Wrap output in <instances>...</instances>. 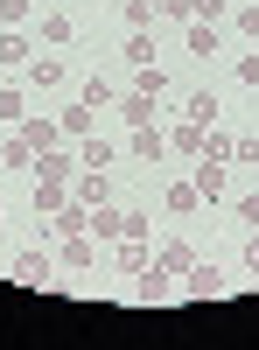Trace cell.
I'll return each mask as SVG.
<instances>
[{"label": "cell", "instance_id": "4", "mask_svg": "<svg viewBox=\"0 0 259 350\" xmlns=\"http://www.w3.org/2000/svg\"><path fill=\"white\" fill-rule=\"evenodd\" d=\"M224 287H232V280H224L217 267H204V259H196V267L182 273V295H196V301H210V295H224Z\"/></svg>", "mask_w": 259, "mask_h": 350}, {"label": "cell", "instance_id": "24", "mask_svg": "<svg viewBox=\"0 0 259 350\" xmlns=\"http://www.w3.org/2000/svg\"><path fill=\"white\" fill-rule=\"evenodd\" d=\"M28 14H36V0H0V28H28Z\"/></svg>", "mask_w": 259, "mask_h": 350}, {"label": "cell", "instance_id": "36", "mask_svg": "<svg viewBox=\"0 0 259 350\" xmlns=\"http://www.w3.org/2000/svg\"><path fill=\"white\" fill-rule=\"evenodd\" d=\"M245 273H259V231H245Z\"/></svg>", "mask_w": 259, "mask_h": 350}, {"label": "cell", "instance_id": "7", "mask_svg": "<svg viewBox=\"0 0 259 350\" xmlns=\"http://www.w3.org/2000/svg\"><path fill=\"white\" fill-rule=\"evenodd\" d=\"M84 224H92V211H84V203H64V211H56V217H49V239H56V245H64V239H77V231H84Z\"/></svg>", "mask_w": 259, "mask_h": 350}, {"label": "cell", "instance_id": "29", "mask_svg": "<svg viewBox=\"0 0 259 350\" xmlns=\"http://www.w3.org/2000/svg\"><path fill=\"white\" fill-rule=\"evenodd\" d=\"M77 98L92 105V112H98V105H120V98H112V84H105V77H92V84H84V92H77Z\"/></svg>", "mask_w": 259, "mask_h": 350}, {"label": "cell", "instance_id": "10", "mask_svg": "<svg viewBox=\"0 0 259 350\" xmlns=\"http://www.w3.org/2000/svg\"><path fill=\"white\" fill-rule=\"evenodd\" d=\"M168 280H176V273H168L161 259H154L148 273H133V295H140V301H161V295H168Z\"/></svg>", "mask_w": 259, "mask_h": 350}, {"label": "cell", "instance_id": "18", "mask_svg": "<svg viewBox=\"0 0 259 350\" xmlns=\"http://www.w3.org/2000/svg\"><path fill=\"white\" fill-rule=\"evenodd\" d=\"M36 36H42L49 49H64V42H70V14H42V21H36Z\"/></svg>", "mask_w": 259, "mask_h": 350}, {"label": "cell", "instance_id": "17", "mask_svg": "<svg viewBox=\"0 0 259 350\" xmlns=\"http://www.w3.org/2000/svg\"><path fill=\"white\" fill-rule=\"evenodd\" d=\"M168 148H176V154H189V161H196V154H204V126H189V120H182L176 133H168Z\"/></svg>", "mask_w": 259, "mask_h": 350}, {"label": "cell", "instance_id": "16", "mask_svg": "<svg viewBox=\"0 0 259 350\" xmlns=\"http://www.w3.org/2000/svg\"><path fill=\"white\" fill-rule=\"evenodd\" d=\"M28 84H64V56H28Z\"/></svg>", "mask_w": 259, "mask_h": 350}, {"label": "cell", "instance_id": "11", "mask_svg": "<svg viewBox=\"0 0 259 350\" xmlns=\"http://www.w3.org/2000/svg\"><path fill=\"white\" fill-rule=\"evenodd\" d=\"M28 56H36V49H28L21 28H0V64H21V70H28Z\"/></svg>", "mask_w": 259, "mask_h": 350}, {"label": "cell", "instance_id": "21", "mask_svg": "<svg viewBox=\"0 0 259 350\" xmlns=\"http://www.w3.org/2000/svg\"><path fill=\"white\" fill-rule=\"evenodd\" d=\"M217 49V21H189V56H210Z\"/></svg>", "mask_w": 259, "mask_h": 350}, {"label": "cell", "instance_id": "27", "mask_svg": "<svg viewBox=\"0 0 259 350\" xmlns=\"http://www.w3.org/2000/svg\"><path fill=\"white\" fill-rule=\"evenodd\" d=\"M232 14V0H189V21H224Z\"/></svg>", "mask_w": 259, "mask_h": 350}, {"label": "cell", "instance_id": "37", "mask_svg": "<svg viewBox=\"0 0 259 350\" xmlns=\"http://www.w3.org/2000/svg\"><path fill=\"white\" fill-rule=\"evenodd\" d=\"M238 77H245V84H259V56H238Z\"/></svg>", "mask_w": 259, "mask_h": 350}, {"label": "cell", "instance_id": "28", "mask_svg": "<svg viewBox=\"0 0 259 350\" xmlns=\"http://www.w3.org/2000/svg\"><path fill=\"white\" fill-rule=\"evenodd\" d=\"M64 267H92V239H84V231L64 239Z\"/></svg>", "mask_w": 259, "mask_h": 350}, {"label": "cell", "instance_id": "14", "mask_svg": "<svg viewBox=\"0 0 259 350\" xmlns=\"http://www.w3.org/2000/svg\"><path fill=\"white\" fill-rule=\"evenodd\" d=\"M182 112H189V126H204V133L217 126V98H210V92H189V105H182Z\"/></svg>", "mask_w": 259, "mask_h": 350}, {"label": "cell", "instance_id": "35", "mask_svg": "<svg viewBox=\"0 0 259 350\" xmlns=\"http://www.w3.org/2000/svg\"><path fill=\"white\" fill-rule=\"evenodd\" d=\"M154 14H168V21H189V0H154Z\"/></svg>", "mask_w": 259, "mask_h": 350}, {"label": "cell", "instance_id": "23", "mask_svg": "<svg viewBox=\"0 0 259 350\" xmlns=\"http://www.w3.org/2000/svg\"><path fill=\"white\" fill-rule=\"evenodd\" d=\"M77 168H112V148L105 140H77Z\"/></svg>", "mask_w": 259, "mask_h": 350}, {"label": "cell", "instance_id": "8", "mask_svg": "<svg viewBox=\"0 0 259 350\" xmlns=\"http://www.w3.org/2000/svg\"><path fill=\"white\" fill-rule=\"evenodd\" d=\"M64 203H70V183H56V175H36V211H42V217H56Z\"/></svg>", "mask_w": 259, "mask_h": 350}, {"label": "cell", "instance_id": "25", "mask_svg": "<svg viewBox=\"0 0 259 350\" xmlns=\"http://www.w3.org/2000/svg\"><path fill=\"white\" fill-rule=\"evenodd\" d=\"M232 217H238V224H245V231H259V189H245V196H238V203H232Z\"/></svg>", "mask_w": 259, "mask_h": 350}, {"label": "cell", "instance_id": "15", "mask_svg": "<svg viewBox=\"0 0 259 350\" xmlns=\"http://www.w3.org/2000/svg\"><path fill=\"white\" fill-rule=\"evenodd\" d=\"M120 112H126V126H154V120H161L154 98H140V92H126V98H120Z\"/></svg>", "mask_w": 259, "mask_h": 350}, {"label": "cell", "instance_id": "22", "mask_svg": "<svg viewBox=\"0 0 259 350\" xmlns=\"http://www.w3.org/2000/svg\"><path fill=\"white\" fill-rule=\"evenodd\" d=\"M0 168H36V148H28V140L14 133V140H8V148H0Z\"/></svg>", "mask_w": 259, "mask_h": 350}, {"label": "cell", "instance_id": "9", "mask_svg": "<svg viewBox=\"0 0 259 350\" xmlns=\"http://www.w3.org/2000/svg\"><path fill=\"white\" fill-rule=\"evenodd\" d=\"M21 140L36 154H49V148H64V133H56V120H21Z\"/></svg>", "mask_w": 259, "mask_h": 350}, {"label": "cell", "instance_id": "3", "mask_svg": "<svg viewBox=\"0 0 259 350\" xmlns=\"http://www.w3.org/2000/svg\"><path fill=\"white\" fill-rule=\"evenodd\" d=\"M189 183H196V196H204V203H217L224 189H232V183H224V161H210V154H196V168H189Z\"/></svg>", "mask_w": 259, "mask_h": 350}, {"label": "cell", "instance_id": "33", "mask_svg": "<svg viewBox=\"0 0 259 350\" xmlns=\"http://www.w3.org/2000/svg\"><path fill=\"white\" fill-rule=\"evenodd\" d=\"M126 56H133V70H140V64H154V56H161V49H154L148 36H133V42H126Z\"/></svg>", "mask_w": 259, "mask_h": 350}, {"label": "cell", "instance_id": "20", "mask_svg": "<svg viewBox=\"0 0 259 350\" xmlns=\"http://www.w3.org/2000/svg\"><path fill=\"white\" fill-rule=\"evenodd\" d=\"M133 92H140V98H161V92H168V77H161L154 64H140V70H133Z\"/></svg>", "mask_w": 259, "mask_h": 350}, {"label": "cell", "instance_id": "19", "mask_svg": "<svg viewBox=\"0 0 259 350\" xmlns=\"http://www.w3.org/2000/svg\"><path fill=\"white\" fill-rule=\"evenodd\" d=\"M133 154H140V161L168 154V133H154V126H133Z\"/></svg>", "mask_w": 259, "mask_h": 350}, {"label": "cell", "instance_id": "2", "mask_svg": "<svg viewBox=\"0 0 259 350\" xmlns=\"http://www.w3.org/2000/svg\"><path fill=\"white\" fill-rule=\"evenodd\" d=\"M70 189H77L84 211H98V203H112V175H105V168H77V175H70Z\"/></svg>", "mask_w": 259, "mask_h": 350}, {"label": "cell", "instance_id": "38", "mask_svg": "<svg viewBox=\"0 0 259 350\" xmlns=\"http://www.w3.org/2000/svg\"><path fill=\"white\" fill-rule=\"evenodd\" d=\"M0 224H8V211H0Z\"/></svg>", "mask_w": 259, "mask_h": 350}, {"label": "cell", "instance_id": "26", "mask_svg": "<svg viewBox=\"0 0 259 350\" xmlns=\"http://www.w3.org/2000/svg\"><path fill=\"white\" fill-rule=\"evenodd\" d=\"M148 21H154V0H126V28L133 36H148Z\"/></svg>", "mask_w": 259, "mask_h": 350}, {"label": "cell", "instance_id": "5", "mask_svg": "<svg viewBox=\"0 0 259 350\" xmlns=\"http://www.w3.org/2000/svg\"><path fill=\"white\" fill-rule=\"evenodd\" d=\"M112 267H120L126 280H133V273H148V267H154V252H148V239H120V252H112Z\"/></svg>", "mask_w": 259, "mask_h": 350}, {"label": "cell", "instance_id": "34", "mask_svg": "<svg viewBox=\"0 0 259 350\" xmlns=\"http://www.w3.org/2000/svg\"><path fill=\"white\" fill-rule=\"evenodd\" d=\"M0 120H14V126L28 120V112H21V92H0Z\"/></svg>", "mask_w": 259, "mask_h": 350}, {"label": "cell", "instance_id": "31", "mask_svg": "<svg viewBox=\"0 0 259 350\" xmlns=\"http://www.w3.org/2000/svg\"><path fill=\"white\" fill-rule=\"evenodd\" d=\"M232 161H238V168H259V133H245V140H232Z\"/></svg>", "mask_w": 259, "mask_h": 350}, {"label": "cell", "instance_id": "6", "mask_svg": "<svg viewBox=\"0 0 259 350\" xmlns=\"http://www.w3.org/2000/svg\"><path fill=\"white\" fill-rule=\"evenodd\" d=\"M56 133H64V140H70V148H77V140H92V105H84V98H77L70 112H56Z\"/></svg>", "mask_w": 259, "mask_h": 350}, {"label": "cell", "instance_id": "30", "mask_svg": "<svg viewBox=\"0 0 259 350\" xmlns=\"http://www.w3.org/2000/svg\"><path fill=\"white\" fill-rule=\"evenodd\" d=\"M232 28H238V36H259V0H245V8H232Z\"/></svg>", "mask_w": 259, "mask_h": 350}, {"label": "cell", "instance_id": "1", "mask_svg": "<svg viewBox=\"0 0 259 350\" xmlns=\"http://www.w3.org/2000/svg\"><path fill=\"white\" fill-rule=\"evenodd\" d=\"M84 231H92V239H112V245H120V239H148V217H140V211H120V203H98Z\"/></svg>", "mask_w": 259, "mask_h": 350}, {"label": "cell", "instance_id": "13", "mask_svg": "<svg viewBox=\"0 0 259 350\" xmlns=\"http://www.w3.org/2000/svg\"><path fill=\"white\" fill-rule=\"evenodd\" d=\"M14 273H21V287H42V280H49V252H21Z\"/></svg>", "mask_w": 259, "mask_h": 350}, {"label": "cell", "instance_id": "32", "mask_svg": "<svg viewBox=\"0 0 259 350\" xmlns=\"http://www.w3.org/2000/svg\"><path fill=\"white\" fill-rule=\"evenodd\" d=\"M161 267H168V273H176V280H182V273L196 267V259H189V245H168V252H161Z\"/></svg>", "mask_w": 259, "mask_h": 350}, {"label": "cell", "instance_id": "12", "mask_svg": "<svg viewBox=\"0 0 259 350\" xmlns=\"http://www.w3.org/2000/svg\"><path fill=\"white\" fill-rule=\"evenodd\" d=\"M196 203H204V196H196V183H189V175H176V183H168V211H176V217H189Z\"/></svg>", "mask_w": 259, "mask_h": 350}]
</instances>
